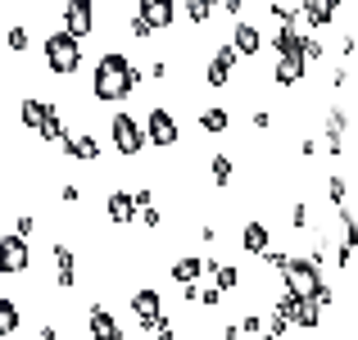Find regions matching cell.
<instances>
[{
  "label": "cell",
  "instance_id": "obj_1",
  "mask_svg": "<svg viewBox=\"0 0 358 340\" xmlns=\"http://www.w3.org/2000/svg\"><path fill=\"white\" fill-rule=\"evenodd\" d=\"M277 281H281V290H290V295L322 304V313L331 309V299H336L331 286L322 281V268H317V263H308L304 254H286V259H281V268H277Z\"/></svg>",
  "mask_w": 358,
  "mask_h": 340
},
{
  "label": "cell",
  "instance_id": "obj_2",
  "mask_svg": "<svg viewBox=\"0 0 358 340\" xmlns=\"http://www.w3.org/2000/svg\"><path fill=\"white\" fill-rule=\"evenodd\" d=\"M127 69H131V59L122 50H100V59H96V73H91V100L96 105H122V100L131 96V87H127Z\"/></svg>",
  "mask_w": 358,
  "mask_h": 340
},
{
  "label": "cell",
  "instance_id": "obj_3",
  "mask_svg": "<svg viewBox=\"0 0 358 340\" xmlns=\"http://www.w3.org/2000/svg\"><path fill=\"white\" fill-rule=\"evenodd\" d=\"M41 59H45V69H50L55 78H78V69H82V41H78V36H69L64 27H55V32L41 36Z\"/></svg>",
  "mask_w": 358,
  "mask_h": 340
},
{
  "label": "cell",
  "instance_id": "obj_4",
  "mask_svg": "<svg viewBox=\"0 0 358 340\" xmlns=\"http://www.w3.org/2000/svg\"><path fill=\"white\" fill-rule=\"evenodd\" d=\"M109 146H114L122 159H141L145 155V127H141L136 113L118 109L114 118H109Z\"/></svg>",
  "mask_w": 358,
  "mask_h": 340
},
{
  "label": "cell",
  "instance_id": "obj_5",
  "mask_svg": "<svg viewBox=\"0 0 358 340\" xmlns=\"http://www.w3.org/2000/svg\"><path fill=\"white\" fill-rule=\"evenodd\" d=\"M141 127H145V146H155V150H177L182 146V122H177V113L168 105L145 109Z\"/></svg>",
  "mask_w": 358,
  "mask_h": 340
},
{
  "label": "cell",
  "instance_id": "obj_6",
  "mask_svg": "<svg viewBox=\"0 0 358 340\" xmlns=\"http://www.w3.org/2000/svg\"><path fill=\"white\" fill-rule=\"evenodd\" d=\"M27 268H32V245L23 236L5 232L0 236V277H23Z\"/></svg>",
  "mask_w": 358,
  "mask_h": 340
},
{
  "label": "cell",
  "instance_id": "obj_7",
  "mask_svg": "<svg viewBox=\"0 0 358 340\" xmlns=\"http://www.w3.org/2000/svg\"><path fill=\"white\" fill-rule=\"evenodd\" d=\"M131 318L141 323V332H155L159 323H164V295H159L155 286H141V290H131Z\"/></svg>",
  "mask_w": 358,
  "mask_h": 340
},
{
  "label": "cell",
  "instance_id": "obj_8",
  "mask_svg": "<svg viewBox=\"0 0 358 340\" xmlns=\"http://www.w3.org/2000/svg\"><path fill=\"white\" fill-rule=\"evenodd\" d=\"M322 122H327V132H322V146H317V150H327V159H341L345 155V136H350V109L331 105Z\"/></svg>",
  "mask_w": 358,
  "mask_h": 340
},
{
  "label": "cell",
  "instance_id": "obj_9",
  "mask_svg": "<svg viewBox=\"0 0 358 340\" xmlns=\"http://www.w3.org/2000/svg\"><path fill=\"white\" fill-rule=\"evenodd\" d=\"M64 32L78 36V41H87L91 32H96V5L91 0H64Z\"/></svg>",
  "mask_w": 358,
  "mask_h": 340
},
{
  "label": "cell",
  "instance_id": "obj_10",
  "mask_svg": "<svg viewBox=\"0 0 358 340\" xmlns=\"http://www.w3.org/2000/svg\"><path fill=\"white\" fill-rule=\"evenodd\" d=\"M236 59H241V55L231 50V41H227V45H218V50L209 55V64H204V87H213V91L227 87L231 73H236Z\"/></svg>",
  "mask_w": 358,
  "mask_h": 340
},
{
  "label": "cell",
  "instance_id": "obj_11",
  "mask_svg": "<svg viewBox=\"0 0 358 340\" xmlns=\"http://www.w3.org/2000/svg\"><path fill=\"white\" fill-rule=\"evenodd\" d=\"M59 155L73 159V164H96V159L105 155V146H100L91 132H69V136L59 141Z\"/></svg>",
  "mask_w": 358,
  "mask_h": 340
},
{
  "label": "cell",
  "instance_id": "obj_12",
  "mask_svg": "<svg viewBox=\"0 0 358 340\" xmlns=\"http://www.w3.org/2000/svg\"><path fill=\"white\" fill-rule=\"evenodd\" d=\"M87 332H91V340H127L122 323L109 313V304H91L87 309Z\"/></svg>",
  "mask_w": 358,
  "mask_h": 340
},
{
  "label": "cell",
  "instance_id": "obj_13",
  "mask_svg": "<svg viewBox=\"0 0 358 340\" xmlns=\"http://www.w3.org/2000/svg\"><path fill=\"white\" fill-rule=\"evenodd\" d=\"M136 14L145 18L155 32H168L177 23V0H136Z\"/></svg>",
  "mask_w": 358,
  "mask_h": 340
},
{
  "label": "cell",
  "instance_id": "obj_14",
  "mask_svg": "<svg viewBox=\"0 0 358 340\" xmlns=\"http://www.w3.org/2000/svg\"><path fill=\"white\" fill-rule=\"evenodd\" d=\"M308 78V64H304V55H277V64H272V82L277 87H299V82Z\"/></svg>",
  "mask_w": 358,
  "mask_h": 340
},
{
  "label": "cell",
  "instance_id": "obj_15",
  "mask_svg": "<svg viewBox=\"0 0 358 340\" xmlns=\"http://www.w3.org/2000/svg\"><path fill=\"white\" fill-rule=\"evenodd\" d=\"M105 218L114 227H131V218H136V200H131V191L114 186V191L105 195Z\"/></svg>",
  "mask_w": 358,
  "mask_h": 340
},
{
  "label": "cell",
  "instance_id": "obj_16",
  "mask_svg": "<svg viewBox=\"0 0 358 340\" xmlns=\"http://www.w3.org/2000/svg\"><path fill=\"white\" fill-rule=\"evenodd\" d=\"M231 50L245 55V59H254V55L263 50V32H259V23H250V18H236V27H231Z\"/></svg>",
  "mask_w": 358,
  "mask_h": 340
},
{
  "label": "cell",
  "instance_id": "obj_17",
  "mask_svg": "<svg viewBox=\"0 0 358 340\" xmlns=\"http://www.w3.org/2000/svg\"><path fill=\"white\" fill-rule=\"evenodd\" d=\"M295 14L304 18L308 27H331V23H336V14H341V0H299Z\"/></svg>",
  "mask_w": 358,
  "mask_h": 340
},
{
  "label": "cell",
  "instance_id": "obj_18",
  "mask_svg": "<svg viewBox=\"0 0 358 340\" xmlns=\"http://www.w3.org/2000/svg\"><path fill=\"white\" fill-rule=\"evenodd\" d=\"M55 286H59V290H73V286H78V254H73L69 250V245H55Z\"/></svg>",
  "mask_w": 358,
  "mask_h": 340
},
{
  "label": "cell",
  "instance_id": "obj_19",
  "mask_svg": "<svg viewBox=\"0 0 358 340\" xmlns=\"http://www.w3.org/2000/svg\"><path fill=\"white\" fill-rule=\"evenodd\" d=\"M268 245H272V227H268V222L250 218V222L241 227V250H245V254H263Z\"/></svg>",
  "mask_w": 358,
  "mask_h": 340
},
{
  "label": "cell",
  "instance_id": "obj_20",
  "mask_svg": "<svg viewBox=\"0 0 358 340\" xmlns=\"http://www.w3.org/2000/svg\"><path fill=\"white\" fill-rule=\"evenodd\" d=\"M168 277H173L177 286H195V281L204 277V259H195V254H177L173 268H168Z\"/></svg>",
  "mask_w": 358,
  "mask_h": 340
},
{
  "label": "cell",
  "instance_id": "obj_21",
  "mask_svg": "<svg viewBox=\"0 0 358 340\" xmlns=\"http://www.w3.org/2000/svg\"><path fill=\"white\" fill-rule=\"evenodd\" d=\"M64 136H69V122H64L59 105H50V113H45L41 127H36V141H41V146H59Z\"/></svg>",
  "mask_w": 358,
  "mask_h": 340
},
{
  "label": "cell",
  "instance_id": "obj_22",
  "mask_svg": "<svg viewBox=\"0 0 358 340\" xmlns=\"http://www.w3.org/2000/svg\"><path fill=\"white\" fill-rule=\"evenodd\" d=\"M45 113H50V100H36V96H23V100H18V122H23L27 132L41 127Z\"/></svg>",
  "mask_w": 358,
  "mask_h": 340
},
{
  "label": "cell",
  "instance_id": "obj_23",
  "mask_svg": "<svg viewBox=\"0 0 358 340\" xmlns=\"http://www.w3.org/2000/svg\"><path fill=\"white\" fill-rule=\"evenodd\" d=\"M209 182L218 186V191H222V186H231V182H236V159L222 155V150H218V155H209Z\"/></svg>",
  "mask_w": 358,
  "mask_h": 340
},
{
  "label": "cell",
  "instance_id": "obj_24",
  "mask_svg": "<svg viewBox=\"0 0 358 340\" xmlns=\"http://www.w3.org/2000/svg\"><path fill=\"white\" fill-rule=\"evenodd\" d=\"M18 327H23V313H18V299L14 295H0V336H18Z\"/></svg>",
  "mask_w": 358,
  "mask_h": 340
},
{
  "label": "cell",
  "instance_id": "obj_25",
  "mask_svg": "<svg viewBox=\"0 0 358 340\" xmlns=\"http://www.w3.org/2000/svg\"><path fill=\"white\" fill-rule=\"evenodd\" d=\"M227 127H231V113L222 109V105H209V109L200 113V132H204V136H222Z\"/></svg>",
  "mask_w": 358,
  "mask_h": 340
},
{
  "label": "cell",
  "instance_id": "obj_26",
  "mask_svg": "<svg viewBox=\"0 0 358 340\" xmlns=\"http://www.w3.org/2000/svg\"><path fill=\"white\" fill-rule=\"evenodd\" d=\"M182 14L191 27H204L213 14H218V0H182Z\"/></svg>",
  "mask_w": 358,
  "mask_h": 340
},
{
  "label": "cell",
  "instance_id": "obj_27",
  "mask_svg": "<svg viewBox=\"0 0 358 340\" xmlns=\"http://www.w3.org/2000/svg\"><path fill=\"white\" fill-rule=\"evenodd\" d=\"M290 327H299V332H317V327H322V304L299 299V304H295V323H290Z\"/></svg>",
  "mask_w": 358,
  "mask_h": 340
},
{
  "label": "cell",
  "instance_id": "obj_28",
  "mask_svg": "<svg viewBox=\"0 0 358 340\" xmlns=\"http://www.w3.org/2000/svg\"><path fill=\"white\" fill-rule=\"evenodd\" d=\"M322 191H327V204H331V209H350V182H345V177L331 173Z\"/></svg>",
  "mask_w": 358,
  "mask_h": 340
},
{
  "label": "cell",
  "instance_id": "obj_29",
  "mask_svg": "<svg viewBox=\"0 0 358 340\" xmlns=\"http://www.w3.org/2000/svg\"><path fill=\"white\" fill-rule=\"evenodd\" d=\"M272 50H277V55H299V32L281 23V27H277V36H272Z\"/></svg>",
  "mask_w": 358,
  "mask_h": 340
},
{
  "label": "cell",
  "instance_id": "obj_30",
  "mask_svg": "<svg viewBox=\"0 0 358 340\" xmlns=\"http://www.w3.org/2000/svg\"><path fill=\"white\" fill-rule=\"evenodd\" d=\"M5 45H9L14 55H27V50H32V32H27L23 23H14V27L5 32Z\"/></svg>",
  "mask_w": 358,
  "mask_h": 340
},
{
  "label": "cell",
  "instance_id": "obj_31",
  "mask_svg": "<svg viewBox=\"0 0 358 340\" xmlns=\"http://www.w3.org/2000/svg\"><path fill=\"white\" fill-rule=\"evenodd\" d=\"M286 222H290V232H308V204L299 200H290V209H286Z\"/></svg>",
  "mask_w": 358,
  "mask_h": 340
},
{
  "label": "cell",
  "instance_id": "obj_32",
  "mask_svg": "<svg viewBox=\"0 0 358 340\" xmlns=\"http://www.w3.org/2000/svg\"><path fill=\"white\" fill-rule=\"evenodd\" d=\"M236 332L241 336H263V313H259V309H254V313H245L241 323H236Z\"/></svg>",
  "mask_w": 358,
  "mask_h": 340
},
{
  "label": "cell",
  "instance_id": "obj_33",
  "mask_svg": "<svg viewBox=\"0 0 358 340\" xmlns=\"http://www.w3.org/2000/svg\"><path fill=\"white\" fill-rule=\"evenodd\" d=\"M127 32L136 36V41H150V36H155V27H150V23H145L141 14H131V18H127Z\"/></svg>",
  "mask_w": 358,
  "mask_h": 340
},
{
  "label": "cell",
  "instance_id": "obj_34",
  "mask_svg": "<svg viewBox=\"0 0 358 340\" xmlns=\"http://www.w3.org/2000/svg\"><path fill=\"white\" fill-rule=\"evenodd\" d=\"M32 232H36V213H18V218H14V236L32 241Z\"/></svg>",
  "mask_w": 358,
  "mask_h": 340
},
{
  "label": "cell",
  "instance_id": "obj_35",
  "mask_svg": "<svg viewBox=\"0 0 358 340\" xmlns=\"http://www.w3.org/2000/svg\"><path fill=\"white\" fill-rule=\"evenodd\" d=\"M136 213L145 218V227H150V232H159V227H164V213H159L155 204H145V209H136Z\"/></svg>",
  "mask_w": 358,
  "mask_h": 340
},
{
  "label": "cell",
  "instance_id": "obj_36",
  "mask_svg": "<svg viewBox=\"0 0 358 340\" xmlns=\"http://www.w3.org/2000/svg\"><path fill=\"white\" fill-rule=\"evenodd\" d=\"M127 87H131V96L145 87V69H141V64H131V69H127Z\"/></svg>",
  "mask_w": 358,
  "mask_h": 340
},
{
  "label": "cell",
  "instance_id": "obj_37",
  "mask_svg": "<svg viewBox=\"0 0 358 340\" xmlns=\"http://www.w3.org/2000/svg\"><path fill=\"white\" fill-rule=\"evenodd\" d=\"M259 259H263V263H268V268H272V272H277V268H281V259H286V250H272V245H268V250H263V254H259Z\"/></svg>",
  "mask_w": 358,
  "mask_h": 340
},
{
  "label": "cell",
  "instance_id": "obj_38",
  "mask_svg": "<svg viewBox=\"0 0 358 340\" xmlns=\"http://www.w3.org/2000/svg\"><path fill=\"white\" fill-rule=\"evenodd\" d=\"M200 304H204V309H222V290H218V286H213V290H204V295H200Z\"/></svg>",
  "mask_w": 358,
  "mask_h": 340
},
{
  "label": "cell",
  "instance_id": "obj_39",
  "mask_svg": "<svg viewBox=\"0 0 358 340\" xmlns=\"http://www.w3.org/2000/svg\"><path fill=\"white\" fill-rule=\"evenodd\" d=\"M317 155H322V150H317V141H313V136L299 141V159H317Z\"/></svg>",
  "mask_w": 358,
  "mask_h": 340
},
{
  "label": "cell",
  "instance_id": "obj_40",
  "mask_svg": "<svg viewBox=\"0 0 358 340\" xmlns=\"http://www.w3.org/2000/svg\"><path fill=\"white\" fill-rule=\"evenodd\" d=\"M155 336H159V340H177V327H173V323H168V318H164V323L155 327Z\"/></svg>",
  "mask_w": 358,
  "mask_h": 340
},
{
  "label": "cell",
  "instance_id": "obj_41",
  "mask_svg": "<svg viewBox=\"0 0 358 340\" xmlns=\"http://www.w3.org/2000/svg\"><path fill=\"white\" fill-rule=\"evenodd\" d=\"M254 127L268 132V127H272V113H268V109H259V113H254Z\"/></svg>",
  "mask_w": 358,
  "mask_h": 340
},
{
  "label": "cell",
  "instance_id": "obj_42",
  "mask_svg": "<svg viewBox=\"0 0 358 340\" xmlns=\"http://www.w3.org/2000/svg\"><path fill=\"white\" fill-rule=\"evenodd\" d=\"M59 200H64V204H78V200H82V191H78V186H64Z\"/></svg>",
  "mask_w": 358,
  "mask_h": 340
},
{
  "label": "cell",
  "instance_id": "obj_43",
  "mask_svg": "<svg viewBox=\"0 0 358 340\" xmlns=\"http://www.w3.org/2000/svg\"><path fill=\"white\" fill-rule=\"evenodd\" d=\"M222 9H227V14H245V0H218Z\"/></svg>",
  "mask_w": 358,
  "mask_h": 340
},
{
  "label": "cell",
  "instance_id": "obj_44",
  "mask_svg": "<svg viewBox=\"0 0 358 340\" xmlns=\"http://www.w3.org/2000/svg\"><path fill=\"white\" fill-rule=\"evenodd\" d=\"M36 336H41V340H59V327H55V323H45V327H41Z\"/></svg>",
  "mask_w": 358,
  "mask_h": 340
},
{
  "label": "cell",
  "instance_id": "obj_45",
  "mask_svg": "<svg viewBox=\"0 0 358 340\" xmlns=\"http://www.w3.org/2000/svg\"><path fill=\"white\" fill-rule=\"evenodd\" d=\"M222 340H241V332H236V323H227V327H222Z\"/></svg>",
  "mask_w": 358,
  "mask_h": 340
},
{
  "label": "cell",
  "instance_id": "obj_46",
  "mask_svg": "<svg viewBox=\"0 0 358 340\" xmlns=\"http://www.w3.org/2000/svg\"><path fill=\"white\" fill-rule=\"evenodd\" d=\"M0 340H5V336H0Z\"/></svg>",
  "mask_w": 358,
  "mask_h": 340
}]
</instances>
